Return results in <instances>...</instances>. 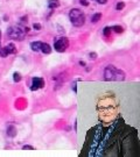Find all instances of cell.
Segmentation results:
<instances>
[{
	"label": "cell",
	"instance_id": "obj_10",
	"mask_svg": "<svg viewBox=\"0 0 140 157\" xmlns=\"http://www.w3.org/2000/svg\"><path fill=\"white\" fill-rule=\"evenodd\" d=\"M7 134L9 135V136H15V135H16V129H15V127L9 126L7 129Z\"/></svg>",
	"mask_w": 140,
	"mask_h": 157
},
{
	"label": "cell",
	"instance_id": "obj_11",
	"mask_svg": "<svg viewBox=\"0 0 140 157\" xmlns=\"http://www.w3.org/2000/svg\"><path fill=\"white\" fill-rule=\"evenodd\" d=\"M111 29L114 30L116 33H123V31H124V28H123L121 26H113Z\"/></svg>",
	"mask_w": 140,
	"mask_h": 157
},
{
	"label": "cell",
	"instance_id": "obj_19",
	"mask_svg": "<svg viewBox=\"0 0 140 157\" xmlns=\"http://www.w3.org/2000/svg\"><path fill=\"white\" fill-rule=\"evenodd\" d=\"M81 4L83 5V6H88L89 5V2L87 1V0H81Z\"/></svg>",
	"mask_w": 140,
	"mask_h": 157
},
{
	"label": "cell",
	"instance_id": "obj_13",
	"mask_svg": "<svg viewBox=\"0 0 140 157\" xmlns=\"http://www.w3.org/2000/svg\"><path fill=\"white\" fill-rule=\"evenodd\" d=\"M13 79H14L15 83H19L21 80V75H20L19 72H15L14 75H13Z\"/></svg>",
	"mask_w": 140,
	"mask_h": 157
},
{
	"label": "cell",
	"instance_id": "obj_8",
	"mask_svg": "<svg viewBox=\"0 0 140 157\" xmlns=\"http://www.w3.org/2000/svg\"><path fill=\"white\" fill-rule=\"evenodd\" d=\"M41 42H32L30 43V48L33 51H40L41 50Z\"/></svg>",
	"mask_w": 140,
	"mask_h": 157
},
{
	"label": "cell",
	"instance_id": "obj_2",
	"mask_svg": "<svg viewBox=\"0 0 140 157\" xmlns=\"http://www.w3.org/2000/svg\"><path fill=\"white\" fill-rule=\"evenodd\" d=\"M69 19L75 27H81L85 22V15L78 8H73L69 12Z\"/></svg>",
	"mask_w": 140,
	"mask_h": 157
},
{
	"label": "cell",
	"instance_id": "obj_14",
	"mask_svg": "<svg viewBox=\"0 0 140 157\" xmlns=\"http://www.w3.org/2000/svg\"><path fill=\"white\" fill-rule=\"evenodd\" d=\"M111 31H112V29H111L110 27H105V28H104V35H105V36H110Z\"/></svg>",
	"mask_w": 140,
	"mask_h": 157
},
{
	"label": "cell",
	"instance_id": "obj_1",
	"mask_svg": "<svg viewBox=\"0 0 140 157\" xmlns=\"http://www.w3.org/2000/svg\"><path fill=\"white\" fill-rule=\"evenodd\" d=\"M104 78L108 82H112V80L120 82L125 79V72L113 65H108L104 70Z\"/></svg>",
	"mask_w": 140,
	"mask_h": 157
},
{
	"label": "cell",
	"instance_id": "obj_9",
	"mask_svg": "<svg viewBox=\"0 0 140 157\" xmlns=\"http://www.w3.org/2000/svg\"><path fill=\"white\" fill-rule=\"evenodd\" d=\"M60 6V1L59 0H49L48 1V7L50 9H54V8L59 7Z\"/></svg>",
	"mask_w": 140,
	"mask_h": 157
},
{
	"label": "cell",
	"instance_id": "obj_16",
	"mask_svg": "<svg viewBox=\"0 0 140 157\" xmlns=\"http://www.w3.org/2000/svg\"><path fill=\"white\" fill-rule=\"evenodd\" d=\"M33 27H34V29H36V30H40L41 28H42V26H41L40 23H34V26H33Z\"/></svg>",
	"mask_w": 140,
	"mask_h": 157
},
{
	"label": "cell",
	"instance_id": "obj_5",
	"mask_svg": "<svg viewBox=\"0 0 140 157\" xmlns=\"http://www.w3.org/2000/svg\"><path fill=\"white\" fill-rule=\"evenodd\" d=\"M16 49H15V45L13 43H9L5 48H0V56L1 57H6L9 54H15Z\"/></svg>",
	"mask_w": 140,
	"mask_h": 157
},
{
	"label": "cell",
	"instance_id": "obj_18",
	"mask_svg": "<svg viewBox=\"0 0 140 157\" xmlns=\"http://www.w3.org/2000/svg\"><path fill=\"white\" fill-rule=\"evenodd\" d=\"M22 149L23 150H34V148H33V147H30V146H25Z\"/></svg>",
	"mask_w": 140,
	"mask_h": 157
},
{
	"label": "cell",
	"instance_id": "obj_17",
	"mask_svg": "<svg viewBox=\"0 0 140 157\" xmlns=\"http://www.w3.org/2000/svg\"><path fill=\"white\" fill-rule=\"evenodd\" d=\"M90 58H91V60H95V58H97L96 52H90Z\"/></svg>",
	"mask_w": 140,
	"mask_h": 157
},
{
	"label": "cell",
	"instance_id": "obj_7",
	"mask_svg": "<svg viewBox=\"0 0 140 157\" xmlns=\"http://www.w3.org/2000/svg\"><path fill=\"white\" fill-rule=\"evenodd\" d=\"M40 51H42L43 54H50L52 52V48H50V45L48 44V43H42Z\"/></svg>",
	"mask_w": 140,
	"mask_h": 157
},
{
	"label": "cell",
	"instance_id": "obj_20",
	"mask_svg": "<svg viewBox=\"0 0 140 157\" xmlns=\"http://www.w3.org/2000/svg\"><path fill=\"white\" fill-rule=\"evenodd\" d=\"M98 4H106L108 2V0H96Z\"/></svg>",
	"mask_w": 140,
	"mask_h": 157
},
{
	"label": "cell",
	"instance_id": "obj_4",
	"mask_svg": "<svg viewBox=\"0 0 140 157\" xmlns=\"http://www.w3.org/2000/svg\"><path fill=\"white\" fill-rule=\"evenodd\" d=\"M68 47H69V40H68L67 38H57V40L55 41V43H54V48H55V50L59 51V52L66 51L67 49H68Z\"/></svg>",
	"mask_w": 140,
	"mask_h": 157
},
{
	"label": "cell",
	"instance_id": "obj_6",
	"mask_svg": "<svg viewBox=\"0 0 140 157\" xmlns=\"http://www.w3.org/2000/svg\"><path fill=\"white\" fill-rule=\"evenodd\" d=\"M44 86V80L40 77H34L33 78V86H30V90L35 91L39 89H42Z\"/></svg>",
	"mask_w": 140,
	"mask_h": 157
},
{
	"label": "cell",
	"instance_id": "obj_15",
	"mask_svg": "<svg viewBox=\"0 0 140 157\" xmlns=\"http://www.w3.org/2000/svg\"><path fill=\"white\" fill-rule=\"evenodd\" d=\"M124 6H125V4H124V2H118V4H117V9L120 11V9H123V8H124Z\"/></svg>",
	"mask_w": 140,
	"mask_h": 157
},
{
	"label": "cell",
	"instance_id": "obj_3",
	"mask_svg": "<svg viewBox=\"0 0 140 157\" xmlns=\"http://www.w3.org/2000/svg\"><path fill=\"white\" fill-rule=\"evenodd\" d=\"M27 30H29V29L23 30L22 28H20V27H11V28H8L7 34L12 38L20 40V41H21V40H23V38H25V34H26Z\"/></svg>",
	"mask_w": 140,
	"mask_h": 157
},
{
	"label": "cell",
	"instance_id": "obj_21",
	"mask_svg": "<svg viewBox=\"0 0 140 157\" xmlns=\"http://www.w3.org/2000/svg\"><path fill=\"white\" fill-rule=\"evenodd\" d=\"M80 64H81V65H85V63H84L83 61H81V62H80Z\"/></svg>",
	"mask_w": 140,
	"mask_h": 157
},
{
	"label": "cell",
	"instance_id": "obj_12",
	"mask_svg": "<svg viewBox=\"0 0 140 157\" xmlns=\"http://www.w3.org/2000/svg\"><path fill=\"white\" fill-rule=\"evenodd\" d=\"M101 18H102V14L101 13H97L92 16V22H98L99 20H101Z\"/></svg>",
	"mask_w": 140,
	"mask_h": 157
}]
</instances>
